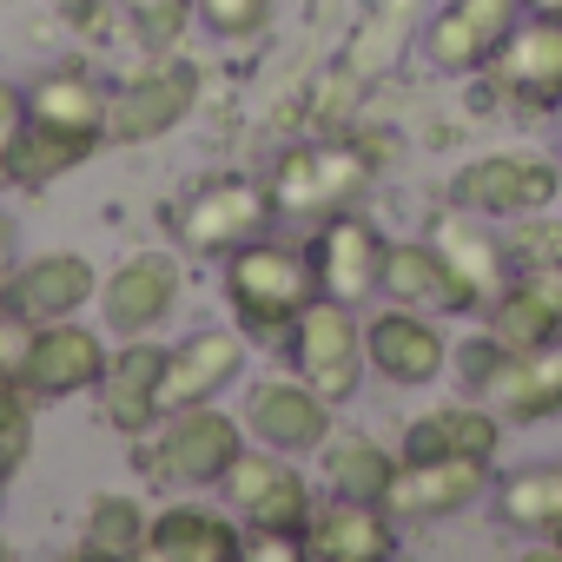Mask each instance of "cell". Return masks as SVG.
<instances>
[{
	"label": "cell",
	"mask_w": 562,
	"mask_h": 562,
	"mask_svg": "<svg viewBox=\"0 0 562 562\" xmlns=\"http://www.w3.org/2000/svg\"><path fill=\"white\" fill-rule=\"evenodd\" d=\"M555 133H562V100H555Z\"/></svg>",
	"instance_id": "45"
},
{
	"label": "cell",
	"mask_w": 562,
	"mask_h": 562,
	"mask_svg": "<svg viewBox=\"0 0 562 562\" xmlns=\"http://www.w3.org/2000/svg\"><path fill=\"white\" fill-rule=\"evenodd\" d=\"M371 172H378V159H364L358 146H292V153H278V166H271L265 186H271L278 218L318 225L331 212H351L364 199Z\"/></svg>",
	"instance_id": "6"
},
{
	"label": "cell",
	"mask_w": 562,
	"mask_h": 562,
	"mask_svg": "<svg viewBox=\"0 0 562 562\" xmlns=\"http://www.w3.org/2000/svg\"><path fill=\"white\" fill-rule=\"evenodd\" d=\"M549 555H562V529H555V536H549Z\"/></svg>",
	"instance_id": "43"
},
{
	"label": "cell",
	"mask_w": 562,
	"mask_h": 562,
	"mask_svg": "<svg viewBox=\"0 0 562 562\" xmlns=\"http://www.w3.org/2000/svg\"><path fill=\"white\" fill-rule=\"evenodd\" d=\"M490 87L522 106V113H555L562 100V21L555 14H522L516 34L503 41V54L483 67Z\"/></svg>",
	"instance_id": "11"
},
{
	"label": "cell",
	"mask_w": 562,
	"mask_h": 562,
	"mask_svg": "<svg viewBox=\"0 0 562 562\" xmlns=\"http://www.w3.org/2000/svg\"><path fill=\"white\" fill-rule=\"evenodd\" d=\"M285 358H292V371L318 391V397H331V404H351L358 397V384H364V325H358V305H338V299H312L305 312H299V325H292V338H285Z\"/></svg>",
	"instance_id": "7"
},
{
	"label": "cell",
	"mask_w": 562,
	"mask_h": 562,
	"mask_svg": "<svg viewBox=\"0 0 562 562\" xmlns=\"http://www.w3.org/2000/svg\"><path fill=\"white\" fill-rule=\"evenodd\" d=\"M312 271H318V292L338 299V305H371L384 292V251L391 238L351 205V212H331L312 225Z\"/></svg>",
	"instance_id": "9"
},
{
	"label": "cell",
	"mask_w": 562,
	"mask_h": 562,
	"mask_svg": "<svg viewBox=\"0 0 562 562\" xmlns=\"http://www.w3.org/2000/svg\"><path fill=\"white\" fill-rule=\"evenodd\" d=\"M490 490H496L503 529H522V536H542V542L562 529V463H522V470L496 476Z\"/></svg>",
	"instance_id": "29"
},
{
	"label": "cell",
	"mask_w": 562,
	"mask_h": 562,
	"mask_svg": "<svg viewBox=\"0 0 562 562\" xmlns=\"http://www.w3.org/2000/svg\"><path fill=\"white\" fill-rule=\"evenodd\" d=\"M245 443H251L245 417L218 404H179V411H159L153 430L133 437V476L159 490H218Z\"/></svg>",
	"instance_id": "2"
},
{
	"label": "cell",
	"mask_w": 562,
	"mask_h": 562,
	"mask_svg": "<svg viewBox=\"0 0 562 562\" xmlns=\"http://www.w3.org/2000/svg\"><path fill=\"white\" fill-rule=\"evenodd\" d=\"M384 299L430 312V318H476V299L457 278V265L430 245V238H397L384 251Z\"/></svg>",
	"instance_id": "19"
},
{
	"label": "cell",
	"mask_w": 562,
	"mask_h": 562,
	"mask_svg": "<svg viewBox=\"0 0 562 562\" xmlns=\"http://www.w3.org/2000/svg\"><path fill=\"white\" fill-rule=\"evenodd\" d=\"M312 299H318V271H312L305 245H285L265 232V238L225 251V305L251 345H285Z\"/></svg>",
	"instance_id": "1"
},
{
	"label": "cell",
	"mask_w": 562,
	"mask_h": 562,
	"mask_svg": "<svg viewBox=\"0 0 562 562\" xmlns=\"http://www.w3.org/2000/svg\"><path fill=\"white\" fill-rule=\"evenodd\" d=\"M522 14H555L562 21V0H522Z\"/></svg>",
	"instance_id": "42"
},
{
	"label": "cell",
	"mask_w": 562,
	"mask_h": 562,
	"mask_svg": "<svg viewBox=\"0 0 562 562\" xmlns=\"http://www.w3.org/2000/svg\"><path fill=\"white\" fill-rule=\"evenodd\" d=\"M14 265H21V238H14V218L0 212V292H8V278H14Z\"/></svg>",
	"instance_id": "41"
},
{
	"label": "cell",
	"mask_w": 562,
	"mask_h": 562,
	"mask_svg": "<svg viewBox=\"0 0 562 562\" xmlns=\"http://www.w3.org/2000/svg\"><path fill=\"white\" fill-rule=\"evenodd\" d=\"M120 14H126V27H133L153 54H172L179 34L192 27V0H120Z\"/></svg>",
	"instance_id": "34"
},
{
	"label": "cell",
	"mask_w": 562,
	"mask_h": 562,
	"mask_svg": "<svg viewBox=\"0 0 562 562\" xmlns=\"http://www.w3.org/2000/svg\"><path fill=\"white\" fill-rule=\"evenodd\" d=\"M218 490H225V509L238 516L245 536H299L305 542V522L318 509V490L299 470V457L265 450V443H245Z\"/></svg>",
	"instance_id": "3"
},
{
	"label": "cell",
	"mask_w": 562,
	"mask_h": 562,
	"mask_svg": "<svg viewBox=\"0 0 562 562\" xmlns=\"http://www.w3.org/2000/svg\"><path fill=\"white\" fill-rule=\"evenodd\" d=\"M490 483H496V470L470 463V457H404L397 476H391V490H384V509L397 522H430V516L470 509Z\"/></svg>",
	"instance_id": "16"
},
{
	"label": "cell",
	"mask_w": 562,
	"mask_h": 562,
	"mask_svg": "<svg viewBox=\"0 0 562 562\" xmlns=\"http://www.w3.org/2000/svg\"><path fill=\"white\" fill-rule=\"evenodd\" d=\"M245 555H251V562H299L305 542H299V536H245Z\"/></svg>",
	"instance_id": "40"
},
{
	"label": "cell",
	"mask_w": 562,
	"mask_h": 562,
	"mask_svg": "<svg viewBox=\"0 0 562 562\" xmlns=\"http://www.w3.org/2000/svg\"><path fill=\"white\" fill-rule=\"evenodd\" d=\"M397 463H404V457L384 450V443L364 437V430H331V437L318 443V483H325V496H364V503H384Z\"/></svg>",
	"instance_id": "28"
},
{
	"label": "cell",
	"mask_w": 562,
	"mask_h": 562,
	"mask_svg": "<svg viewBox=\"0 0 562 562\" xmlns=\"http://www.w3.org/2000/svg\"><path fill=\"white\" fill-rule=\"evenodd\" d=\"M93 153H100V139L27 120V133H21V146H14V172H8V186H21V192H47V186H60L67 172H80Z\"/></svg>",
	"instance_id": "30"
},
{
	"label": "cell",
	"mask_w": 562,
	"mask_h": 562,
	"mask_svg": "<svg viewBox=\"0 0 562 562\" xmlns=\"http://www.w3.org/2000/svg\"><path fill=\"white\" fill-rule=\"evenodd\" d=\"M483 325L509 351L562 345V278H549V271H509V285L483 305Z\"/></svg>",
	"instance_id": "24"
},
{
	"label": "cell",
	"mask_w": 562,
	"mask_h": 562,
	"mask_svg": "<svg viewBox=\"0 0 562 562\" xmlns=\"http://www.w3.org/2000/svg\"><path fill=\"white\" fill-rule=\"evenodd\" d=\"M271 218H278V205H271V186H265V179H251V172H212V179H199V186L179 199L172 232H179L186 251L225 258V251L265 238Z\"/></svg>",
	"instance_id": "4"
},
{
	"label": "cell",
	"mask_w": 562,
	"mask_h": 562,
	"mask_svg": "<svg viewBox=\"0 0 562 562\" xmlns=\"http://www.w3.org/2000/svg\"><path fill=\"white\" fill-rule=\"evenodd\" d=\"M516 21H522V0H450L424 34V54L437 74H483L516 34Z\"/></svg>",
	"instance_id": "17"
},
{
	"label": "cell",
	"mask_w": 562,
	"mask_h": 562,
	"mask_svg": "<svg viewBox=\"0 0 562 562\" xmlns=\"http://www.w3.org/2000/svg\"><path fill=\"white\" fill-rule=\"evenodd\" d=\"M364 364L391 384V391H424L450 371V338L430 325V312L391 305L364 325Z\"/></svg>",
	"instance_id": "12"
},
{
	"label": "cell",
	"mask_w": 562,
	"mask_h": 562,
	"mask_svg": "<svg viewBox=\"0 0 562 562\" xmlns=\"http://www.w3.org/2000/svg\"><path fill=\"white\" fill-rule=\"evenodd\" d=\"M0 509H8V476H0Z\"/></svg>",
	"instance_id": "44"
},
{
	"label": "cell",
	"mask_w": 562,
	"mask_h": 562,
	"mask_svg": "<svg viewBox=\"0 0 562 562\" xmlns=\"http://www.w3.org/2000/svg\"><path fill=\"white\" fill-rule=\"evenodd\" d=\"M106 106H113V87L87 67H54L27 87V120L60 126V133H87L100 146H106Z\"/></svg>",
	"instance_id": "27"
},
{
	"label": "cell",
	"mask_w": 562,
	"mask_h": 562,
	"mask_svg": "<svg viewBox=\"0 0 562 562\" xmlns=\"http://www.w3.org/2000/svg\"><path fill=\"white\" fill-rule=\"evenodd\" d=\"M199 106V67L179 54H159L153 67H139L126 87H113L106 106V139L113 146H153L166 133H179Z\"/></svg>",
	"instance_id": "8"
},
{
	"label": "cell",
	"mask_w": 562,
	"mask_h": 562,
	"mask_svg": "<svg viewBox=\"0 0 562 562\" xmlns=\"http://www.w3.org/2000/svg\"><path fill=\"white\" fill-rule=\"evenodd\" d=\"M27 345H34V318L0 299V384H21V371H27Z\"/></svg>",
	"instance_id": "37"
},
{
	"label": "cell",
	"mask_w": 562,
	"mask_h": 562,
	"mask_svg": "<svg viewBox=\"0 0 562 562\" xmlns=\"http://www.w3.org/2000/svg\"><path fill=\"white\" fill-rule=\"evenodd\" d=\"M483 404L503 424H549V417H562V345L509 351V364L496 371V384L483 391Z\"/></svg>",
	"instance_id": "26"
},
{
	"label": "cell",
	"mask_w": 562,
	"mask_h": 562,
	"mask_svg": "<svg viewBox=\"0 0 562 562\" xmlns=\"http://www.w3.org/2000/svg\"><path fill=\"white\" fill-rule=\"evenodd\" d=\"M331 397H318L299 371L292 378H258L245 397V437L265 450H285V457H318V443L338 430L331 424Z\"/></svg>",
	"instance_id": "10"
},
{
	"label": "cell",
	"mask_w": 562,
	"mask_h": 562,
	"mask_svg": "<svg viewBox=\"0 0 562 562\" xmlns=\"http://www.w3.org/2000/svg\"><path fill=\"white\" fill-rule=\"evenodd\" d=\"M153 562H245V529L218 503H166L146 522Z\"/></svg>",
	"instance_id": "21"
},
{
	"label": "cell",
	"mask_w": 562,
	"mask_h": 562,
	"mask_svg": "<svg viewBox=\"0 0 562 562\" xmlns=\"http://www.w3.org/2000/svg\"><path fill=\"white\" fill-rule=\"evenodd\" d=\"M562 199V166L536 146H496V153H476L470 166H457L450 179V205L463 212H483L496 225L522 218V212H542Z\"/></svg>",
	"instance_id": "5"
},
{
	"label": "cell",
	"mask_w": 562,
	"mask_h": 562,
	"mask_svg": "<svg viewBox=\"0 0 562 562\" xmlns=\"http://www.w3.org/2000/svg\"><path fill=\"white\" fill-rule=\"evenodd\" d=\"M106 358H113V351H106L100 331H87V325H74V318H47V325H34L21 384H27L41 404H60V397L93 391L100 371H106Z\"/></svg>",
	"instance_id": "18"
},
{
	"label": "cell",
	"mask_w": 562,
	"mask_h": 562,
	"mask_svg": "<svg viewBox=\"0 0 562 562\" xmlns=\"http://www.w3.org/2000/svg\"><path fill=\"white\" fill-rule=\"evenodd\" d=\"M146 509H139V496H126V490H106V496H93L87 503V522H80V555H113V562H126V555H146Z\"/></svg>",
	"instance_id": "31"
},
{
	"label": "cell",
	"mask_w": 562,
	"mask_h": 562,
	"mask_svg": "<svg viewBox=\"0 0 562 562\" xmlns=\"http://www.w3.org/2000/svg\"><path fill=\"white\" fill-rule=\"evenodd\" d=\"M21 133H27V87L0 80V186H8V172H14V146H21Z\"/></svg>",
	"instance_id": "38"
},
{
	"label": "cell",
	"mask_w": 562,
	"mask_h": 562,
	"mask_svg": "<svg viewBox=\"0 0 562 562\" xmlns=\"http://www.w3.org/2000/svg\"><path fill=\"white\" fill-rule=\"evenodd\" d=\"M159 378H166V345H153V331L146 338H120V351L106 358V371H100V417L120 430V437H139V430H153L159 424Z\"/></svg>",
	"instance_id": "20"
},
{
	"label": "cell",
	"mask_w": 562,
	"mask_h": 562,
	"mask_svg": "<svg viewBox=\"0 0 562 562\" xmlns=\"http://www.w3.org/2000/svg\"><path fill=\"white\" fill-rule=\"evenodd\" d=\"M47 8H54L67 27H80V34H100V27H106V8H113V0H47Z\"/></svg>",
	"instance_id": "39"
},
{
	"label": "cell",
	"mask_w": 562,
	"mask_h": 562,
	"mask_svg": "<svg viewBox=\"0 0 562 562\" xmlns=\"http://www.w3.org/2000/svg\"><path fill=\"white\" fill-rule=\"evenodd\" d=\"M503 450V417L483 404V397H450V404H430L411 417L404 430V457H470V463H496Z\"/></svg>",
	"instance_id": "23"
},
{
	"label": "cell",
	"mask_w": 562,
	"mask_h": 562,
	"mask_svg": "<svg viewBox=\"0 0 562 562\" xmlns=\"http://www.w3.org/2000/svg\"><path fill=\"white\" fill-rule=\"evenodd\" d=\"M179 292H186V278L166 251H133L100 278V312L120 338H146L179 312Z\"/></svg>",
	"instance_id": "14"
},
{
	"label": "cell",
	"mask_w": 562,
	"mask_h": 562,
	"mask_svg": "<svg viewBox=\"0 0 562 562\" xmlns=\"http://www.w3.org/2000/svg\"><path fill=\"white\" fill-rule=\"evenodd\" d=\"M397 549H404V522L364 496H318V509L305 522L312 562H391Z\"/></svg>",
	"instance_id": "15"
},
{
	"label": "cell",
	"mask_w": 562,
	"mask_h": 562,
	"mask_svg": "<svg viewBox=\"0 0 562 562\" xmlns=\"http://www.w3.org/2000/svg\"><path fill=\"white\" fill-rule=\"evenodd\" d=\"M34 391L27 384H0V476H21L34 457Z\"/></svg>",
	"instance_id": "33"
},
{
	"label": "cell",
	"mask_w": 562,
	"mask_h": 562,
	"mask_svg": "<svg viewBox=\"0 0 562 562\" xmlns=\"http://www.w3.org/2000/svg\"><path fill=\"white\" fill-rule=\"evenodd\" d=\"M192 14H199V27L218 34V41H251V34H265V21H271V0H192Z\"/></svg>",
	"instance_id": "36"
},
{
	"label": "cell",
	"mask_w": 562,
	"mask_h": 562,
	"mask_svg": "<svg viewBox=\"0 0 562 562\" xmlns=\"http://www.w3.org/2000/svg\"><path fill=\"white\" fill-rule=\"evenodd\" d=\"M430 245L457 265V278L470 285V299H476V318H483V305L509 285V251H503V225L496 218H483V212H463V205H450L437 225H430Z\"/></svg>",
	"instance_id": "25"
},
{
	"label": "cell",
	"mask_w": 562,
	"mask_h": 562,
	"mask_svg": "<svg viewBox=\"0 0 562 562\" xmlns=\"http://www.w3.org/2000/svg\"><path fill=\"white\" fill-rule=\"evenodd\" d=\"M0 299H8L14 312H27L34 325L74 318V312H87V299H100V271L80 251H34V258L14 265V278H8Z\"/></svg>",
	"instance_id": "22"
},
{
	"label": "cell",
	"mask_w": 562,
	"mask_h": 562,
	"mask_svg": "<svg viewBox=\"0 0 562 562\" xmlns=\"http://www.w3.org/2000/svg\"><path fill=\"white\" fill-rule=\"evenodd\" d=\"M245 331L238 325H199L179 345H166V378H159V404H218L238 378H245Z\"/></svg>",
	"instance_id": "13"
},
{
	"label": "cell",
	"mask_w": 562,
	"mask_h": 562,
	"mask_svg": "<svg viewBox=\"0 0 562 562\" xmlns=\"http://www.w3.org/2000/svg\"><path fill=\"white\" fill-rule=\"evenodd\" d=\"M503 251H509V271H549L562 278V212H522L503 225Z\"/></svg>",
	"instance_id": "32"
},
{
	"label": "cell",
	"mask_w": 562,
	"mask_h": 562,
	"mask_svg": "<svg viewBox=\"0 0 562 562\" xmlns=\"http://www.w3.org/2000/svg\"><path fill=\"white\" fill-rule=\"evenodd\" d=\"M450 364H457V384H463L470 397H483V391L496 384V371L509 364V345H503V338H496V331L483 325L476 338H463V345L450 351Z\"/></svg>",
	"instance_id": "35"
}]
</instances>
